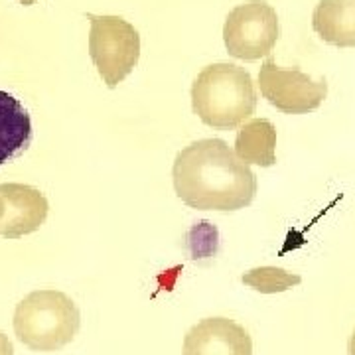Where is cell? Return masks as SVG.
<instances>
[{"label":"cell","mask_w":355,"mask_h":355,"mask_svg":"<svg viewBox=\"0 0 355 355\" xmlns=\"http://www.w3.org/2000/svg\"><path fill=\"white\" fill-rule=\"evenodd\" d=\"M176 196L202 211H237L251 205L257 178L221 139H203L180 150L172 168Z\"/></svg>","instance_id":"6da1fadb"},{"label":"cell","mask_w":355,"mask_h":355,"mask_svg":"<svg viewBox=\"0 0 355 355\" xmlns=\"http://www.w3.org/2000/svg\"><path fill=\"white\" fill-rule=\"evenodd\" d=\"M191 109L207 127L217 130L241 127L257 109L253 77L235 64L203 67L191 85Z\"/></svg>","instance_id":"7a4b0ae2"},{"label":"cell","mask_w":355,"mask_h":355,"mask_svg":"<svg viewBox=\"0 0 355 355\" xmlns=\"http://www.w3.org/2000/svg\"><path fill=\"white\" fill-rule=\"evenodd\" d=\"M81 326L77 304L53 288L30 292L14 312V334L34 352H58L76 340Z\"/></svg>","instance_id":"3957f363"},{"label":"cell","mask_w":355,"mask_h":355,"mask_svg":"<svg viewBox=\"0 0 355 355\" xmlns=\"http://www.w3.org/2000/svg\"><path fill=\"white\" fill-rule=\"evenodd\" d=\"M87 18L91 22L89 55L103 83L109 89H114L139 64V30L121 16L87 14Z\"/></svg>","instance_id":"277c9868"},{"label":"cell","mask_w":355,"mask_h":355,"mask_svg":"<svg viewBox=\"0 0 355 355\" xmlns=\"http://www.w3.org/2000/svg\"><path fill=\"white\" fill-rule=\"evenodd\" d=\"M279 16L266 0H249L225 18L223 42L229 55L243 62L266 58L279 42Z\"/></svg>","instance_id":"5b68a950"},{"label":"cell","mask_w":355,"mask_h":355,"mask_svg":"<svg viewBox=\"0 0 355 355\" xmlns=\"http://www.w3.org/2000/svg\"><path fill=\"white\" fill-rule=\"evenodd\" d=\"M261 95L277 111L284 114H308L316 111L328 95V81H314L298 67H279L272 58H266L259 71Z\"/></svg>","instance_id":"8992f818"},{"label":"cell","mask_w":355,"mask_h":355,"mask_svg":"<svg viewBox=\"0 0 355 355\" xmlns=\"http://www.w3.org/2000/svg\"><path fill=\"white\" fill-rule=\"evenodd\" d=\"M50 211L46 196L28 184H0V237L20 239L38 231Z\"/></svg>","instance_id":"52a82bcc"},{"label":"cell","mask_w":355,"mask_h":355,"mask_svg":"<svg viewBox=\"0 0 355 355\" xmlns=\"http://www.w3.org/2000/svg\"><path fill=\"white\" fill-rule=\"evenodd\" d=\"M182 355H253V340L229 318H205L186 334Z\"/></svg>","instance_id":"ba28073f"},{"label":"cell","mask_w":355,"mask_h":355,"mask_svg":"<svg viewBox=\"0 0 355 355\" xmlns=\"http://www.w3.org/2000/svg\"><path fill=\"white\" fill-rule=\"evenodd\" d=\"M312 28L326 44L355 48V0H320L312 14Z\"/></svg>","instance_id":"9c48e42d"},{"label":"cell","mask_w":355,"mask_h":355,"mask_svg":"<svg viewBox=\"0 0 355 355\" xmlns=\"http://www.w3.org/2000/svg\"><path fill=\"white\" fill-rule=\"evenodd\" d=\"M32 140V121L24 105L14 95L0 91V166L16 158Z\"/></svg>","instance_id":"30bf717a"},{"label":"cell","mask_w":355,"mask_h":355,"mask_svg":"<svg viewBox=\"0 0 355 355\" xmlns=\"http://www.w3.org/2000/svg\"><path fill=\"white\" fill-rule=\"evenodd\" d=\"M235 154L245 164L270 168L277 164V128L266 119H251L235 139Z\"/></svg>","instance_id":"8fae6325"},{"label":"cell","mask_w":355,"mask_h":355,"mask_svg":"<svg viewBox=\"0 0 355 355\" xmlns=\"http://www.w3.org/2000/svg\"><path fill=\"white\" fill-rule=\"evenodd\" d=\"M243 284L251 286L261 294H277V292L291 291L292 286L300 284V275L288 272L280 266H257L243 275Z\"/></svg>","instance_id":"7c38bea8"},{"label":"cell","mask_w":355,"mask_h":355,"mask_svg":"<svg viewBox=\"0 0 355 355\" xmlns=\"http://www.w3.org/2000/svg\"><path fill=\"white\" fill-rule=\"evenodd\" d=\"M0 355H14V345L8 340V336H4L0 331Z\"/></svg>","instance_id":"4fadbf2b"},{"label":"cell","mask_w":355,"mask_h":355,"mask_svg":"<svg viewBox=\"0 0 355 355\" xmlns=\"http://www.w3.org/2000/svg\"><path fill=\"white\" fill-rule=\"evenodd\" d=\"M347 354L355 355V330L352 334V338H349V343H347Z\"/></svg>","instance_id":"5bb4252c"},{"label":"cell","mask_w":355,"mask_h":355,"mask_svg":"<svg viewBox=\"0 0 355 355\" xmlns=\"http://www.w3.org/2000/svg\"><path fill=\"white\" fill-rule=\"evenodd\" d=\"M20 4H24V6H30V4H34V2H38V0H18Z\"/></svg>","instance_id":"9a60e30c"}]
</instances>
